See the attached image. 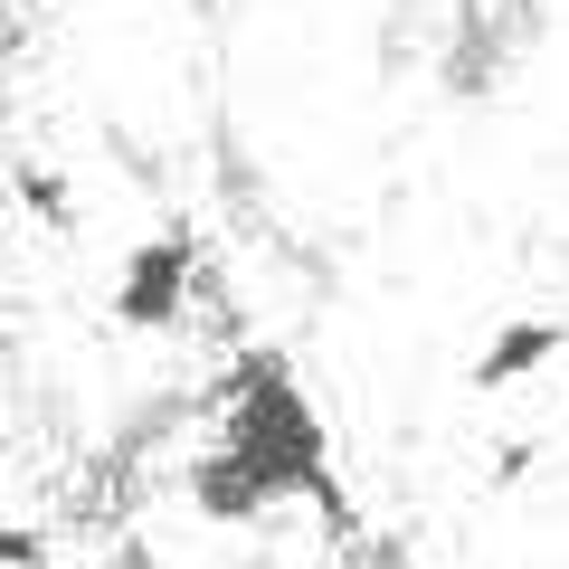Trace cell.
Listing matches in <instances>:
<instances>
[{"instance_id": "obj_6", "label": "cell", "mask_w": 569, "mask_h": 569, "mask_svg": "<svg viewBox=\"0 0 569 569\" xmlns=\"http://www.w3.org/2000/svg\"><path fill=\"white\" fill-rule=\"evenodd\" d=\"M0 569H48V531L39 522H10V531H0Z\"/></svg>"}, {"instance_id": "obj_3", "label": "cell", "mask_w": 569, "mask_h": 569, "mask_svg": "<svg viewBox=\"0 0 569 569\" xmlns=\"http://www.w3.org/2000/svg\"><path fill=\"white\" fill-rule=\"evenodd\" d=\"M560 351H569V323H560V313H512V323L466 361V389H475V399H503V389H522L531 370H550Z\"/></svg>"}, {"instance_id": "obj_2", "label": "cell", "mask_w": 569, "mask_h": 569, "mask_svg": "<svg viewBox=\"0 0 569 569\" xmlns=\"http://www.w3.org/2000/svg\"><path fill=\"white\" fill-rule=\"evenodd\" d=\"M190 284H200V238L171 219V228H152V238L123 257V276H114V323H123V332H171V323H181V305H190Z\"/></svg>"}, {"instance_id": "obj_7", "label": "cell", "mask_w": 569, "mask_h": 569, "mask_svg": "<svg viewBox=\"0 0 569 569\" xmlns=\"http://www.w3.org/2000/svg\"><path fill=\"white\" fill-rule=\"evenodd\" d=\"M531 456H541V447H531V437H512V447L493 456V485H522V475H531Z\"/></svg>"}, {"instance_id": "obj_1", "label": "cell", "mask_w": 569, "mask_h": 569, "mask_svg": "<svg viewBox=\"0 0 569 569\" xmlns=\"http://www.w3.org/2000/svg\"><path fill=\"white\" fill-rule=\"evenodd\" d=\"M219 447L257 475L276 503H313L323 531L342 550H361V503H351L342 466H332V437H323V408L295 389V370L276 351H247L238 370L219 380Z\"/></svg>"}, {"instance_id": "obj_4", "label": "cell", "mask_w": 569, "mask_h": 569, "mask_svg": "<svg viewBox=\"0 0 569 569\" xmlns=\"http://www.w3.org/2000/svg\"><path fill=\"white\" fill-rule=\"evenodd\" d=\"M181 493H190V512H200V522H219V531H247V522H266V512H276V493H266L257 475L219 447V437L181 466Z\"/></svg>"}, {"instance_id": "obj_5", "label": "cell", "mask_w": 569, "mask_h": 569, "mask_svg": "<svg viewBox=\"0 0 569 569\" xmlns=\"http://www.w3.org/2000/svg\"><path fill=\"white\" fill-rule=\"evenodd\" d=\"M10 181H20V200H29V219H39V228H77V200H67V181L48 162H20Z\"/></svg>"}]
</instances>
